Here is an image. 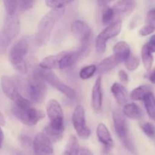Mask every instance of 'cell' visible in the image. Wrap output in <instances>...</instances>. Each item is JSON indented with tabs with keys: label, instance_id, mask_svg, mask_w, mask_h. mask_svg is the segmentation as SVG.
I'll return each instance as SVG.
<instances>
[{
	"label": "cell",
	"instance_id": "obj_17",
	"mask_svg": "<svg viewBox=\"0 0 155 155\" xmlns=\"http://www.w3.org/2000/svg\"><path fill=\"white\" fill-rule=\"evenodd\" d=\"M96 134L98 141L104 145V148L107 151H109L113 148L114 140L105 124H102V123H100L98 124L97 127Z\"/></svg>",
	"mask_w": 155,
	"mask_h": 155
},
{
	"label": "cell",
	"instance_id": "obj_45",
	"mask_svg": "<svg viewBox=\"0 0 155 155\" xmlns=\"http://www.w3.org/2000/svg\"><path fill=\"white\" fill-rule=\"evenodd\" d=\"M15 155H28L27 154H26L25 152H22V151H19V152H17Z\"/></svg>",
	"mask_w": 155,
	"mask_h": 155
},
{
	"label": "cell",
	"instance_id": "obj_22",
	"mask_svg": "<svg viewBox=\"0 0 155 155\" xmlns=\"http://www.w3.org/2000/svg\"><path fill=\"white\" fill-rule=\"evenodd\" d=\"M119 61L116 59L114 55H111L110 57L106 58L103 61H101L97 67V71L100 74H104L109 71H112L114 68H116L119 64Z\"/></svg>",
	"mask_w": 155,
	"mask_h": 155
},
{
	"label": "cell",
	"instance_id": "obj_27",
	"mask_svg": "<svg viewBox=\"0 0 155 155\" xmlns=\"http://www.w3.org/2000/svg\"><path fill=\"white\" fill-rule=\"evenodd\" d=\"M142 59L145 68L147 71H149L151 68V67H152L153 61H154V57H153L152 52H151L145 45L142 47Z\"/></svg>",
	"mask_w": 155,
	"mask_h": 155
},
{
	"label": "cell",
	"instance_id": "obj_37",
	"mask_svg": "<svg viewBox=\"0 0 155 155\" xmlns=\"http://www.w3.org/2000/svg\"><path fill=\"white\" fill-rule=\"evenodd\" d=\"M20 142H21L22 147H24V148H30L33 145V142H32L30 138L26 135L21 136V137L20 138Z\"/></svg>",
	"mask_w": 155,
	"mask_h": 155
},
{
	"label": "cell",
	"instance_id": "obj_28",
	"mask_svg": "<svg viewBox=\"0 0 155 155\" xmlns=\"http://www.w3.org/2000/svg\"><path fill=\"white\" fill-rule=\"evenodd\" d=\"M97 71V67L94 64L88 65L82 68L80 71V77L83 80H88L94 76Z\"/></svg>",
	"mask_w": 155,
	"mask_h": 155
},
{
	"label": "cell",
	"instance_id": "obj_23",
	"mask_svg": "<svg viewBox=\"0 0 155 155\" xmlns=\"http://www.w3.org/2000/svg\"><path fill=\"white\" fill-rule=\"evenodd\" d=\"M64 130L57 129L52 127L49 124H47L44 128V134L50 139L51 142H59L63 138V134Z\"/></svg>",
	"mask_w": 155,
	"mask_h": 155
},
{
	"label": "cell",
	"instance_id": "obj_30",
	"mask_svg": "<svg viewBox=\"0 0 155 155\" xmlns=\"http://www.w3.org/2000/svg\"><path fill=\"white\" fill-rule=\"evenodd\" d=\"M74 0H45V4L51 8H64L71 3Z\"/></svg>",
	"mask_w": 155,
	"mask_h": 155
},
{
	"label": "cell",
	"instance_id": "obj_19",
	"mask_svg": "<svg viewBox=\"0 0 155 155\" xmlns=\"http://www.w3.org/2000/svg\"><path fill=\"white\" fill-rule=\"evenodd\" d=\"M114 97L120 105H124L128 103L129 95L125 87L122 84L114 83L110 88Z\"/></svg>",
	"mask_w": 155,
	"mask_h": 155
},
{
	"label": "cell",
	"instance_id": "obj_43",
	"mask_svg": "<svg viewBox=\"0 0 155 155\" xmlns=\"http://www.w3.org/2000/svg\"><path fill=\"white\" fill-rule=\"evenodd\" d=\"M4 133H3L1 127H0V148H2V143H3V141H4Z\"/></svg>",
	"mask_w": 155,
	"mask_h": 155
},
{
	"label": "cell",
	"instance_id": "obj_15",
	"mask_svg": "<svg viewBox=\"0 0 155 155\" xmlns=\"http://www.w3.org/2000/svg\"><path fill=\"white\" fill-rule=\"evenodd\" d=\"M113 121L114 130L120 139H124L129 136L128 121L123 111L115 110L113 112Z\"/></svg>",
	"mask_w": 155,
	"mask_h": 155
},
{
	"label": "cell",
	"instance_id": "obj_12",
	"mask_svg": "<svg viewBox=\"0 0 155 155\" xmlns=\"http://www.w3.org/2000/svg\"><path fill=\"white\" fill-rule=\"evenodd\" d=\"M136 3L135 0H120L112 6L114 21H122L127 18L135 9Z\"/></svg>",
	"mask_w": 155,
	"mask_h": 155
},
{
	"label": "cell",
	"instance_id": "obj_21",
	"mask_svg": "<svg viewBox=\"0 0 155 155\" xmlns=\"http://www.w3.org/2000/svg\"><path fill=\"white\" fill-rule=\"evenodd\" d=\"M123 113L127 117L132 120H140L142 117V111L140 107L134 102L127 103L124 105Z\"/></svg>",
	"mask_w": 155,
	"mask_h": 155
},
{
	"label": "cell",
	"instance_id": "obj_26",
	"mask_svg": "<svg viewBox=\"0 0 155 155\" xmlns=\"http://www.w3.org/2000/svg\"><path fill=\"white\" fill-rule=\"evenodd\" d=\"M79 147H80V145H79L78 141H77L76 136H70L63 155H77Z\"/></svg>",
	"mask_w": 155,
	"mask_h": 155
},
{
	"label": "cell",
	"instance_id": "obj_11",
	"mask_svg": "<svg viewBox=\"0 0 155 155\" xmlns=\"http://www.w3.org/2000/svg\"><path fill=\"white\" fill-rule=\"evenodd\" d=\"M72 122L74 130L80 138L88 139L90 136L91 131L86 125L85 110L83 106L77 105L75 107L72 115Z\"/></svg>",
	"mask_w": 155,
	"mask_h": 155
},
{
	"label": "cell",
	"instance_id": "obj_7",
	"mask_svg": "<svg viewBox=\"0 0 155 155\" xmlns=\"http://www.w3.org/2000/svg\"><path fill=\"white\" fill-rule=\"evenodd\" d=\"M37 71L45 83H48L50 86L55 88L57 90L64 94L67 98H70V99H74L76 98L77 94H76L75 90L71 86L65 84L52 71L50 70L42 69L41 68H38Z\"/></svg>",
	"mask_w": 155,
	"mask_h": 155
},
{
	"label": "cell",
	"instance_id": "obj_16",
	"mask_svg": "<svg viewBox=\"0 0 155 155\" xmlns=\"http://www.w3.org/2000/svg\"><path fill=\"white\" fill-rule=\"evenodd\" d=\"M101 82H102L101 77H98L95 80V83L92 88V106L95 111H99L102 107L103 95Z\"/></svg>",
	"mask_w": 155,
	"mask_h": 155
},
{
	"label": "cell",
	"instance_id": "obj_9",
	"mask_svg": "<svg viewBox=\"0 0 155 155\" xmlns=\"http://www.w3.org/2000/svg\"><path fill=\"white\" fill-rule=\"evenodd\" d=\"M122 29V21H117L107 25V27L98 35L95 40V47L98 53L105 51L107 42L111 38L117 36Z\"/></svg>",
	"mask_w": 155,
	"mask_h": 155
},
{
	"label": "cell",
	"instance_id": "obj_14",
	"mask_svg": "<svg viewBox=\"0 0 155 155\" xmlns=\"http://www.w3.org/2000/svg\"><path fill=\"white\" fill-rule=\"evenodd\" d=\"M21 30L20 19L16 13L6 15L3 25L2 33L10 39H13L19 34Z\"/></svg>",
	"mask_w": 155,
	"mask_h": 155
},
{
	"label": "cell",
	"instance_id": "obj_1",
	"mask_svg": "<svg viewBox=\"0 0 155 155\" xmlns=\"http://www.w3.org/2000/svg\"><path fill=\"white\" fill-rule=\"evenodd\" d=\"M64 13V8H51L42 18L37 27L35 36V42L39 46L45 45L49 40L51 33L56 23L62 18Z\"/></svg>",
	"mask_w": 155,
	"mask_h": 155
},
{
	"label": "cell",
	"instance_id": "obj_3",
	"mask_svg": "<svg viewBox=\"0 0 155 155\" xmlns=\"http://www.w3.org/2000/svg\"><path fill=\"white\" fill-rule=\"evenodd\" d=\"M71 32L80 42V48L78 52L80 58L87 54L90 51L93 42V33L92 30L85 21L77 20L71 24Z\"/></svg>",
	"mask_w": 155,
	"mask_h": 155
},
{
	"label": "cell",
	"instance_id": "obj_33",
	"mask_svg": "<svg viewBox=\"0 0 155 155\" xmlns=\"http://www.w3.org/2000/svg\"><path fill=\"white\" fill-rule=\"evenodd\" d=\"M139 63H140V61L137 57L130 55L129 58L125 61V65L127 70L130 71H133L137 69L138 67L139 66Z\"/></svg>",
	"mask_w": 155,
	"mask_h": 155
},
{
	"label": "cell",
	"instance_id": "obj_10",
	"mask_svg": "<svg viewBox=\"0 0 155 155\" xmlns=\"http://www.w3.org/2000/svg\"><path fill=\"white\" fill-rule=\"evenodd\" d=\"M46 113L50 122L48 124L57 129L64 130V112L58 101L55 99H51L46 105Z\"/></svg>",
	"mask_w": 155,
	"mask_h": 155
},
{
	"label": "cell",
	"instance_id": "obj_13",
	"mask_svg": "<svg viewBox=\"0 0 155 155\" xmlns=\"http://www.w3.org/2000/svg\"><path fill=\"white\" fill-rule=\"evenodd\" d=\"M33 151L36 155H52V142L44 133H39L33 142Z\"/></svg>",
	"mask_w": 155,
	"mask_h": 155
},
{
	"label": "cell",
	"instance_id": "obj_35",
	"mask_svg": "<svg viewBox=\"0 0 155 155\" xmlns=\"http://www.w3.org/2000/svg\"><path fill=\"white\" fill-rule=\"evenodd\" d=\"M141 128H142V131L144 132L145 135L147 136L150 138H153L155 136V130H154V127L151 123H144L141 125Z\"/></svg>",
	"mask_w": 155,
	"mask_h": 155
},
{
	"label": "cell",
	"instance_id": "obj_32",
	"mask_svg": "<svg viewBox=\"0 0 155 155\" xmlns=\"http://www.w3.org/2000/svg\"><path fill=\"white\" fill-rule=\"evenodd\" d=\"M11 42L12 39L7 37L2 32L0 33V55H3L6 52Z\"/></svg>",
	"mask_w": 155,
	"mask_h": 155
},
{
	"label": "cell",
	"instance_id": "obj_40",
	"mask_svg": "<svg viewBox=\"0 0 155 155\" xmlns=\"http://www.w3.org/2000/svg\"><path fill=\"white\" fill-rule=\"evenodd\" d=\"M118 76H119L120 79L122 82H124V83H127L129 81V77L128 74L124 71V70H120L118 73Z\"/></svg>",
	"mask_w": 155,
	"mask_h": 155
},
{
	"label": "cell",
	"instance_id": "obj_4",
	"mask_svg": "<svg viewBox=\"0 0 155 155\" xmlns=\"http://www.w3.org/2000/svg\"><path fill=\"white\" fill-rule=\"evenodd\" d=\"M26 90L30 101L35 104H40L45 99L47 92L46 85L40 77L37 69L33 71L26 82Z\"/></svg>",
	"mask_w": 155,
	"mask_h": 155
},
{
	"label": "cell",
	"instance_id": "obj_18",
	"mask_svg": "<svg viewBox=\"0 0 155 155\" xmlns=\"http://www.w3.org/2000/svg\"><path fill=\"white\" fill-rule=\"evenodd\" d=\"M113 50L114 52V55L119 61V63L125 62L131 54V49H130V45L124 41H121V42L115 44Z\"/></svg>",
	"mask_w": 155,
	"mask_h": 155
},
{
	"label": "cell",
	"instance_id": "obj_38",
	"mask_svg": "<svg viewBox=\"0 0 155 155\" xmlns=\"http://www.w3.org/2000/svg\"><path fill=\"white\" fill-rule=\"evenodd\" d=\"M145 45L151 52H155V34L151 36L148 42Z\"/></svg>",
	"mask_w": 155,
	"mask_h": 155
},
{
	"label": "cell",
	"instance_id": "obj_8",
	"mask_svg": "<svg viewBox=\"0 0 155 155\" xmlns=\"http://www.w3.org/2000/svg\"><path fill=\"white\" fill-rule=\"evenodd\" d=\"M1 87L3 93L9 99L13 101L15 104H19V105L32 104L31 101L24 98L20 93L16 83L8 76H2L1 77Z\"/></svg>",
	"mask_w": 155,
	"mask_h": 155
},
{
	"label": "cell",
	"instance_id": "obj_41",
	"mask_svg": "<svg viewBox=\"0 0 155 155\" xmlns=\"http://www.w3.org/2000/svg\"><path fill=\"white\" fill-rule=\"evenodd\" d=\"M112 1L114 0H97V2L99 6H106Z\"/></svg>",
	"mask_w": 155,
	"mask_h": 155
},
{
	"label": "cell",
	"instance_id": "obj_24",
	"mask_svg": "<svg viewBox=\"0 0 155 155\" xmlns=\"http://www.w3.org/2000/svg\"><path fill=\"white\" fill-rule=\"evenodd\" d=\"M151 87L147 85H142L133 89L130 93V98L133 101H141L145 98V97L151 92Z\"/></svg>",
	"mask_w": 155,
	"mask_h": 155
},
{
	"label": "cell",
	"instance_id": "obj_6",
	"mask_svg": "<svg viewBox=\"0 0 155 155\" xmlns=\"http://www.w3.org/2000/svg\"><path fill=\"white\" fill-rule=\"evenodd\" d=\"M12 111L18 120L30 127L36 125L39 121L45 117L44 112L33 107L32 104L26 105L14 104L12 107Z\"/></svg>",
	"mask_w": 155,
	"mask_h": 155
},
{
	"label": "cell",
	"instance_id": "obj_25",
	"mask_svg": "<svg viewBox=\"0 0 155 155\" xmlns=\"http://www.w3.org/2000/svg\"><path fill=\"white\" fill-rule=\"evenodd\" d=\"M145 109L150 118L155 120V97L152 92H149L143 99Z\"/></svg>",
	"mask_w": 155,
	"mask_h": 155
},
{
	"label": "cell",
	"instance_id": "obj_34",
	"mask_svg": "<svg viewBox=\"0 0 155 155\" xmlns=\"http://www.w3.org/2000/svg\"><path fill=\"white\" fill-rule=\"evenodd\" d=\"M121 142L124 144V145L125 146V148L128 150L129 151L132 153L133 154H137V151H136V146H135L134 143H133V140L131 139V138L130 137V136H127L124 139H121Z\"/></svg>",
	"mask_w": 155,
	"mask_h": 155
},
{
	"label": "cell",
	"instance_id": "obj_29",
	"mask_svg": "<svg viewBox=\"0 0 155 155\" xmlns=\"http://www.w3.org/2000/svg\"><path fill=\"white\" fill-rule=\"evenodd\" d=\"M102 23L104 25H109L111 23L114 22V15H113V11H112L111 7H107L104 8L102 12Z\"/></svg>",
	"mask_w": 155,
	"mask_h": 155
},
{
	"label": "cell",
	"instance_id": "obj_44",
	"mask_svg": "<svg viewBox=\"0 0 155 155\" xmlns=\"http://www.w3.org/2000/svg\"><path fill=\"white\" fill-rule=\"evenodd\" d=\"M5 120L2 112L0 111V126H5Z\"/></svg>",
	"mask_w": 155,
	"mask_h": 155
},
{
	"label": "cell",
	"instance_id": "obj_20",
	"mask_svg": "<svg viewBox=\"0 0 155 155\" xmlns=\"http://www.w3.org/2000/svg\"><path fill=\"white\" fill-rule=\"evenodd\" d=\"M155 31V8L151 9L147 14L145 25L139 30V34L142 36H148Z\"/></svg>",
	"mask_w": 155,
	"mask_h": 155
},
{
	"label": "cell",
	"instance_id": "obj_5",
	"mask_svg": "<svg viewBox=\"0 0 155 155\" xmlns=\"http://www.w3.org/2000/svg\"><path fill=\"white\" fill-rule=\"evenodd\" d=\"M29 46L28 39L22 37L12 45L9 51V61L14 68L21 73H26L28 70V65L24 59L29 51Z\"/></svg>",
	"mask_w": 155,
	"mask_h": 155
},
{
	"label": "cell",
	"instance_id": "obj_39",
	"mask_svg": "<svg viewBox=\"0 0 155 155\" xmlns=\"http://www.w3.org/2000/svg\"><path fill=\"white\" fill-rule=\"evenodd\" d=\"M77 155H93L92 151L88 148H84V147H79L77 150Z\"/></svg>",
	"mask_w": 155,
	"mask_h": 155
},
{
	"label": "cell",
	"instance_id": "obj_31",
	"mask_svg": "<svg viewBox=\"0 0 155 155\" xmlns=\"http://www.w3.org/2000/svg\"><path fill=\"white\" fill-rule=\"evenodd\" d=\"M4 3L6 15H13L16 13L18 0H2Z\"/></svg>",
	"mask_w": 155,
	"mask_h": 155
},
{
	"label": "cell",
	"instance_id": "obj_36",
	"mask_svg": "<svg viewBox=\"0 0 155 155\" xmlns=\"http://www.w3.org/2000/svg\"><path fill=\"white\" fill-rule=\"evenodd\" d=\"M35 3V0H19V7L21 11L30 10L33 7Z\"/></svg>",
	"mask_w": 155,
	"mask_h": 155
},
{
	"label": "cell",
	"instance_id": "obj_42",
	"mask_svg": "<svg viewBox=\"0 0 155 155\" xmlns=\"http://www.w3.org/2000/svg\"><path fill=\"white\" fill-rule=\"evenodd\" d=\"M149 80L152 83H154L155 84V68L149 74Z\"/></svg>",
	"mask_w": 155,
	"mask_h": 155
},
{
	"label": "cell",
	"instance_id": "obj_2",
	"mask_svg": "<svg viewBox=\"0 0 155 155\" xmlns=\"http://www.w3.org/2000/svg\"><path fill=\"white\" fill-rule=\"evenodd\" d=\"M80 58H81L78 51H61L45 58L41 61L39 68L50 71L66 69L75 64Z\"/></svg>",
	"mask_w": 155,
	"mask_h": 155
}]
</instances>
